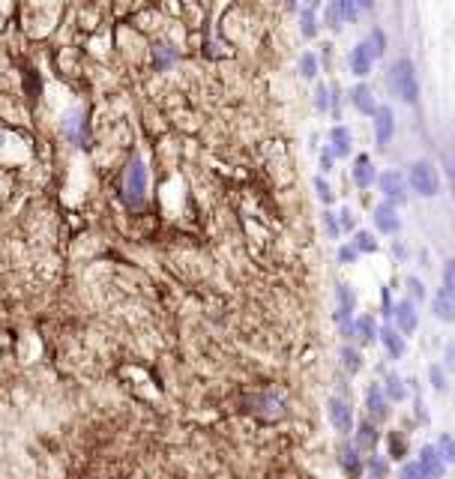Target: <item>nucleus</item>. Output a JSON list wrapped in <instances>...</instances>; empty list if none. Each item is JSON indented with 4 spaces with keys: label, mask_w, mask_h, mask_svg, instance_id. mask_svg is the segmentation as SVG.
<instances>
[{
    "label": "nucleus",
    "mask_w": 455,
    "mask_h": 479,
    "mask_svg": "<svg viewBox=\"0 0 455 479\" xmlns=\"http://www.w3.org/2000/svg\"><path fill=\"white\" fill-rule=\"evenodd\" d=\"M449 177H452V189H455V153H452V159H449Z\"/></svg>",
    "instance_id": "49530a36"
},
{
    "label": "nucleus",
    "mask_w": 455,
    "mask_h": 479,
    "mask_svg": "<svg viewBox=\"0 0 455 479\" xmlns=\"http://www.w3.org/2000/svg\"><path fill=\"white\" fill-rule=\"evenodd\" d=\"M314 108L326 114L330 111V84H318V90H314Z\"/></svg>",
    "instance_id": "473e14b6"
},
{
    "label": "nucleus",
    "mask_w": 455,
    "mask_h": 479,
    "mask_svg": "<svg viewBox=\"0 0 455 479\" xmlns=\"http://www.w3.org/2000/svg\"><path fill=\"white\" fill-rule=\"evenodd\" d=\"M338 360H341V365H345L348 374H360V372H362V350H360V348L341 345V348H338Z\"/></svg>",
    "instance_id": "412c9836"
},
{
    "label": "nucleus",
    "mask_w": 455,
    "mask_h": 479,
    "mask_svg": "<svg viewBox=\"0 0 455 479\" xmlns=\"http://www.w3.org/2000/svg\"><path fill=\"white\" fill-rule=\"evenodd\" d=\"M177 57H180V54H177L171 45H156V48H153V66H156L159 72H165L168 66H174Z\"/></svg>",
    "instance_id": "b1692460"
},
{
    "label": "nucleus",
    "mask_w": 455,
    "mask_h": 479,
    "mask_svg": "<svg viewBox=\"0 0 455 479\" xmlns=\"http://www.w3.org/2000/svg\"><path fill=\"white\" fill-rule=\"evenodd\" d=\"M362 42L369 45V52L374 54V60H377V57H384V52H386V36H384V30H381V28H372V33L365 36Z\"/></svg>",
    "instance_id": "bb28decb"
},
{
    "label": "nucleus",
    "mask_w": 455,
    "mask_h": 479,
    "mask_svg": "<svg viewBox=\"0 0 455 479\" xmlns=\"http://www.w3.org/2000/svg\"><path fill=\"white\" fill-rule=\"evenodd\" d=\"M389 87H393V93L401 99L404 105L420 102V78H416L413 60L401 57V60L393 63V69H389Z\"/></svg>",
    "instance_id": "f257e3e1"
},
{
    "label": "nucleus",
    "mask_w": 455,
    "mask_h": 479,
    "mask_svg": "<svg viewBox=\"0 0 455 479\" xmlns=\"http://www.w3.org/2000/svg\"><path fill=\"white\" fill-rule=\"evenodd\" d=\"M60 129H63V135H66L72 144L84 147V141H87V120L81 114V108H69L66 114H63V120H60Z\"/></svg>",
    "instance_id": "6e6552de"
},
{
    "label": "nucleus",
    "mask_w": 455,
    "mask_h": 479,
    "mask_svg": "<svg viewBox=\"0 0 455 479\" xmlns=\"http://www.w3.org/2000/svg\"><path fill=\"white\" fill-rule=\"evenodd\" d=\"M318 30H321V21H318V16H314V9L306 6V9L300 12V33L306 36V40H314Z\"/></svg>",
    "instance_id": "5701e85b"
},
{
    "label": "nucleus",
    "mask_w": 455,
    "mask_h": 479,
    "mask_svg": "<svg viewBox=\"0 0 455 479\" xmlns=\"http://www.w3.org/2000/svg\"><path fill=\"white\" fill-rule=\"evenodd\" d=\"M428 381H432L437 393H447V365H432L428 369Z\"/></svg>",
    "instance_id": "c756f323"
},
{
    "label": "nucleus",
    "mask_w": 455,
    "mask_h": 479,
    "mask_svg": "<svg viewBox=\"0 0 455 479\" xmlns=\"http://www.w3.org/2000/svg\"><path fill=\"white\" fill-rule=\"evenodd\" d=\"M420 471H422V476L425 479H440L447 473V459L440 456V449H437V444H428V447H422L420 449Z\"/></svg>",
    "instance_id": "39448f33"
},
{
    "label": "nucleus",
    "mask_w": 455,
    "mask_h": 479,
    "mask_svg": "<svg viewBox=\"0 0 455 479\" xmlns=\"http://www.w3.org/2000/svg\"><path fill=\"white\" fill-rule=\"evenodd\" d=\"M324 228H326V234H330V240H338L341 234V225H338V213H333V210H324Z\"/></svg>",
    "instance_id": "7c9ffc66"
},
{
    "label": "nucleus",
    "mask_w": 455,
    "mask_h": 479,
    "mask_svg": "<svg viewBox=\"0 0 455 479\" xmlns=\"http://www.w3.org/2000/svg\"><path fill=\"white\" fill-rule=\"evenodd\" d=\"M318 72H321V60H318V54H314V52H306V54L300 57V75H302L306 81H314V78H318Z\"/></svg>",
    "instance_id": "a878e982"
},
{
    "label": "nucleus",
    "mask_w": 455,
    "mask_h": 479,
    "mask_svg": "<svg viewBox=\"0 0 455 479\" xmlns=\"http://www.w3.org/2000/svg\"><path fill=\"white\" fill-rule=\"evenodd\" d=\"M357 258H360V252H357L353 243H341L338 246V264H353Z\"/></svg>",
    "instance_id": "c9c22d12"
},
{
    "label": "nucleus",
    "mask_w": 455,
    "mask_h": 479,
    "mask_svg": "<svg viewBox=\"0 0 455 479\" xmlns=\"http://www.w3.org/2000/svg\"><path fill=\"white\" fill-rule=\"evenodd\" d=\"M341 6H338V0H330V4H326V12H324V24L330 30H338L341 28Z\"/></svg>",
    "instance_id": "cd10ccee"
},
{
    "label": "nucleus",
    "mask_w": 455,
    "mask_h": 479,
    "mask_svg": "<svg viewBox=\"0 0 455 479\" xmlns=\"http://www.w3.org/2000/svg\"><path fill=\"white\" fill-rule=\"evenodd\" d=\"M384 389H386V398H389V401H396V405H398V401L408 398V386H404V381H401L398 374H393V372L386 374Z\"/></svg>",
    "instance_id": "4be33fe9"
},
{
    "label": "nucleus",
    "mask_w": 455,
    "mask_h": 479,
    "mask_svg": "<svg viewBox=\"0 0 455 479\" xmlns=\"http://www.w3.org/2000/svg\"><path fill=\"white\" fill-rule=\"evenodd\" d=\"M338 464H341V471H345L348 476H357V473L365 471V464H362V456H360L357 444H353V447H345V452L338 456Z\"/></svg>",
    "instance_id": "aec40b11"
},
{
    "label": "nucleus",
    "mask_w": 455,
    "mask_h": 479,
    "mask_svg": "<svg viewBox=\"0 0 455 479\" xmlns=\"http://www.w3.org/2000/svg\"><path fill=\"white\" fill-rule=\"evenodd\" d=\"M377 440H381L377 428H374L369 420H362V422L357 425V434H353V444H357V449H360V452H369V449H374Z\"/></svg>",
    "instance_id": "6ab92c4d"
},
{
    "label": "nucleus",
    "mask_w": 455,
    "mask_h": 479,
    "mask_svg": "<svg viewBox=\"0 0 455 479\" xmlns=\"http://www.w3.org/2000/svg\"><path fill=\"white\" fill-rule=\"evenodd\" d=\"M302 4H306L309 9H321V4H324V0H302Z\"/></svg>",
    "instance_id": "de8ad7c7"
},
{
    "label": "nucleus",
    "mask_w": 455,
    "mask_h": 479,
    "mask_svg": "<svg viewBox=\"0 0 455 479\" xmlns=\"http://www.w3.org/2000/svg\"><path fill=\"white\" fill-rule=\"evenodd\" d=\"M372 123H374V141H377V147H386L389 141H393V135H396V114H393V108H389V105H377Z\"/></svg>",
    "instance_id": "0eeeda50"
},
{
    "label": "nucleus",
    "mask_w": 455,
    "mask_h": 479,
    "mask_svg": "<svg viewBox=\"0 0 455 479\" xmlns=\"http://www.w3.org/2000/svg\"><path fill=\"white\" fill-rule=\"evenodd\" d=\"M372 219H374V225H377V231L381 234H398L401 231V219H398V210H396V204L393 201H381V204L374 207V213H372Z\"/></svg>",
    "instance_id": "423d86ee"
},
{
    "label": "nucleus",
    "mask_w": 455,
    "mask_h": 479,
    "mask_svg": "<svg viewBox=\"0 0 455 479\" xmlns=\"http://www.w3.org/2000/svg\"><path fill=\"white\" fill-rule=\"evenodd\" d=\"M285 6H288L290 12H297V9H300V4H297V0H285Z\"/></svg>",
    "instance_id": "09e8293b"
},
{
    "label": "nucleus",
    "mask_w": 455,
    "mask_h": 479,
    "mask_svg": "<svg viewBox=\"0 0 455 479\" xmlns=\"http://www.w3.org/2000/svg\"><path fill=\"white\" fill-rule=\"evenodd\" d=\"M314 192H318V198L324 201L326 207H330V204H336V192H333V186L326 183L324 177H318V180H314Z\"/></svg>",
    "instance_id": "72a5a7b5"
},
{
    "label": "nucleus",
    "mask_w": 455,
    "mask_h": 479,
    "mask_svg": "<svg viewBox=\"0 0 455 479\" xmlns=\"http://www.w3.org/2000/svg\"><path fill=\"white\" fill-rule=\"evenodd\" d=\"M365 471H369L372 476H386V473H389V464H386V459H381V456H372L369 461H365Z\"/></svg>",
    "instance_id": "f704fd0d"
},
{
    "label": "nucleus",
    "mask_w": 455,
    "mask_h": 479,
    "mask_svg": "<svg viewBox=\"0 0 455 479\" xmlns=\"http://www.w3.org/2000/svg\"><path fill=\"white\" fill-rule=\"evenodd\" d=\"M444 285L455 294V258H449V261L444 264Z\"/></svg>",
    "instance_id": "58836bf2"
},
{
    "label": "nucleus",
    "mask_w": 455,
    "mask_h": 479,
    "mask_svg": "<svg viewBox=\"0 0 455 479\" xmlns=\"http://www.w3.org/2000/svg\"><path fill=\"white\" fill-rule=\"evenodd\" d=\"M360 4H362V9H372V6H374V0H360Z\"/></svg>",
    "instance_id": "8fccbe9b"
},
{
    "label": "nucleus",
    "mask_w": 455,
    "mask_h": 479,
    "mask_svg": "<svg viewBox=\"0 0 455 479\" xmlns=\"http://www.w3.org/2000/svg\"><path fill=\"white\" fill-rule=\"evenodd\" d=\"M437 449H440V456L447 459V464H455V434L444 432L437 437Z\"/></svg>",
    "instance_id": "c85d7f7f"
},
{
    "label": "nucleus",
    "mask_w": 455,
    "mask_h": 479,
    "mask_svg": "<svg viewBox=\"0 0 455 479\" xmlns=\"http://www.w3.org/2000/svg\"><path fill=\"white\" fill-rule=\"evenodd\" d=\"M377 186H381V192L386 201H393L396 207L401 204H408V174H401V171H384V174H377Z\"/></svg>",
    "instance_id": "20e7f679"
},
{
    "label": "nucleus",
    "mask_w": 455,
    "mask_h": 479,
    "mask_svg": "<svg viewBox=\"0 0 455 479\" xmlns=\"http://www.w3.org/2000/svg\"><path fill=\"white\" fill-rule=\"evenodd\" d=\"M408 186L413 189L420 198H435L440 192V177L437 168L428 159H416L408 165Z\"/></svg>",
    "instance_id": "f03ea898"
},
{
    "label": "nucleus",
    "mask_w": 455,
    "mask_h": 479,
    "mask_svg": "<svg viewBox=\"0 0 455 479\" xmlns=\"http://www.w3.org/2000/svg\"><path fill=\"white\" fill-rule=\"evenodd\" d=\"M377 338L384 342L386 354L393 357V360H401V357H404V338H408V336H404L398 326H384V330L377 333Z\"/></svg>",
    "instance_id": "f3484780"
},
{
    "label": "nucleus",
    "mask_w": 455,
    "mask_h": 479,
    "mask_svg": "<svg viewBox=\"0 0 455 479\" xmlns=\"http://www.w3.org/2000/svg\"><path fill=\"white\" fill-rule=\"evenodd\" d=\"M123 192L129 207H141L144 204V195H147V165L144 159H132L129 168H126V177H123Z\"/></svg>",
    "instance_id": "7ed1b4c3"
},
{
    "label": "nucleus",
    "mask_w": 455,
    "mask_h": 479,
    "mask_svg": "<svg viewBox=\"0 0 455 479\" xmlns=\"http://www.w3.org/2000/svg\"><path fill=\"white\" fill-rule=\"evenodd\" d=\"M393 252H396V258H401V261L408 258V249H404V243H396V249H393Z\"/></svg>",
    "instance_id": "a18cd8bd"
},
{
    "label": "nucleus",
    "mask_w": 455,
    "mask_h": 479,
    "mask_svg": "<svg viewBox=\"0 0 455 479\" xmlns=\"http://www.w3.org/2000/svg\"><path fill=\"white\" fill-rule=\"evenodd\" d=\"M365 408H369V413L374 420L389 417V398H386L384 384H369V389H365Z\"/></svg>",
    "instance_id": "9b49d317"
},
{
    "label": "nucleus",
    "mask_w": 455,
    "mask_h": 479,
    "mask_svg": "<svg viewBox=\"0 0 455 479\" xmlns=\"http://www.w3.org/2000/svg\"><path fill=\"white\" fill-rule=\"evenodd\" d=\"M393 449H396V459H404V447H401L398 437H393Z\"/></svg>",
    "instance_id": "c03bdc74"
},
{
    "label": "nucleus",
    "mask_w": 455,
    "mask_h": 479,
    "mask_svg": "<svg viewBox=\"0 0 455 479\" xmlns=\"http://www.w3.org/2000/svg\"><path fill=\"white\" fill-rule=\"evenodd\" d=\"M338 225H341V231H345V234L357 231V219H353L350 210H338Z\"/></svg>",
    "instance_id": "4c0bfd02"
},
{
    "label": "nucleus",
    "mask_w": 455,
    "mask_h": 479,
    "mask_svg": "<svg viewBox=\"0 0 455 479\" xmlns=\"http://www.w3.org/2000/svg\"><path fill=\"white\" fill-rule=\"evenodd\" d=\"M326 417H330L333 428L338 434H350L353 432V413H350V405L345 398H330V405H326Z\"/></svg>",
    "instance_id": "9d476101"
},
{
    "label": "nucleus",
    "mask_w": 455,
    "mask_h": 479,
    "mask_svg": "<svg viewBox=\"0 0 455 479\" xmlns=\"http://www.w3.org/2000/svg\"><path fill=\"white\" fill-rule=\"evenodd\" d=\"M353 246H357L360 255H372V252L381 249V243H377V237L372 231H353Z\"/></svg>",
    "instance_id": "393cba45"
},
{
    "label": "nucleus",
    "mask_w": 455,
    "mask_h": 479,
    "mask_svg": "<svg viewBox=\"0 0 455 479\" xmlns=\"http://www.w3.org/2000/svg\"><path fill=\"white\" fill-rule=\"evenodd\" d=\"M350 102H353V108H357V111H362L365 117H374L377 99H374V93H372L365 84H357V87H353V90H350Z\"/></svg>",
    "instance_id": "a211bd4d"
},
{
    "label": "nucleus",
    "mask_w": 455,
    "mask_h": 479,
    "mask_svg": "<svg viewBox=\"0 0 455 479\" xmlns=\"http://www.w3.org/2000/svg\"><path fill=\"white\" fill-rule=\"evenodd\" d=\"M393 318L398 324V330L404 336H413L416 333V326H420V312H416V300H398L396 302V309H393Z\"/></svg>",
    "instance_id": "1a4fd4ad"
},
{
    "label": "nucleus",
    "mask_w": 455,
    "mask_h": 479,
    "mask_svg": "<svg viewBox=\"0 0 455 479\" xmlns=\"http://www.w3.org/2000/svg\"><path fill=\"white\" fill-rule=\"evenodd\" d=\"M401 476L404 479H413V476H422V471H420V461H408V464H404V468H401Z\"/></svg>",
    "instance_id": "37998d69"
},
{
    "label": "nucleus",
    "mask_w": 455,
    "mask_h": 479,
    "mask_svg": "<svg viewBox=\"0 0 455 479\" xmlns=\"http://www.w3.org/2000/svg\"><path fill=\"white\" fill-rule=\"evenodd\" d=\"M338 6H341V18H345V21H357L360 12H362L360 0H338Z\"/></svg>",
    "instance_id": "2f4dec72"
},
{
    "label": "nucleus",
    "mask_w": 455,
    "mask_h": 479,
    "mask_svg": "<svg viewBox=\"0 0 455 479\" xmlns=\"http://www.w3.org/2000/svg\"><path fill=\"white\" fill-rule=\"evenodd\" d=\"M444 365H447V372L455 374V338L444 348Z\"/></svg>",
    "instance_id": "ea45409f"
},
{
    "label": "nucleus",
    "mask_w": 455,
    "mask_h": 479,
    "mask_svg": "<svg viewBox=\"0 0 455 479\" xmlns=\"http://www.w3.org/2000/svg\"><path fill=\"white\" fill-rule=\"evenodd\" d=\"M350 177H353V183H357V186L362 189V192H365V189H372V186L377 183V171H374V165H372L369 153H360L357 159H353Z\"/></svg>",
    "instance_id": "f8f14e48"
},
{
    "label": "nucleus",
    "mask_w": 455,
    "mask_h": 479,
    "mask_svg": "<svg viewBox=\"0 0 455 479\" xmlns=\"http://www.w3.org/2000/svg\"><path fill=\"white\" fill-rule=\"evenodd\" d=\"M0 144H4V132H0Z\"/></svg>",
    "instance_id": "3c124183"
},
{
    "label": "nucleus",
    "mask_w": 455,
    "mask_h": 479,
    "mask_svg": "<svg viewBox=\"0 0 455 479\" xmlns=\"http://www.w3.org/2000/svg\"><path fill=\"white\" fill-rule=\"evenodd\" d=\"M326 141H330V150H333L336 159L350 156V150H353V135H350V129H348L345 123H336L333 129H330V135H326Z\"/></svg>",
    "instance_id": "ddd939ff"
},
{
    "label": "nucleus",
    "mask_w": 455,
    "mask_h": 479,
    "mask_svg": "<svg viewBox=\"0 0 455 479\" xmlns=\"http://www.w3.org/2000/svg\"><path fill=\"white\" fill-rule=\"evenodd\" d=\"M348 63H350V75L365 78V75H372L374 54L369 52V45H365V42H357V45H353V52H350V57H348Z\"/></svg>",
    "instance_id": "2eb2a0df"
},
{
    "label": "nucleus",
    "mask_w": 455,
    "mask_h": 479,
    "mask_svg": "<svg viewBox=\"0 0 455 479\" xmlns=\"http://www.w3.org/2000/svg\"><path fill=\"white\" fill-rule=\"evenodd\" d=\"M377 333H381V326H377V321L372 318V314H360V318H353V338H357L362 348L374 345Z\"/></svg>",
    "instance_id": "dca6fc26"
},
{
    "label": "nucleus",
    "mask_w": 455,
    "mask_h": 479,
    "mask_svg": "<svg viewBox=\"0 0 455 479\" xmlns=\"http://www.w3.org/2000/svg\"><path fill=\"white\" fill-rule=\"evenodd\" d=\"M408 297H410V300H416V302L425 300V285H422L420 279H416V276H410V279H408Z\"/></svg>",
    "instance_id": "e433bc0d"
},
{
    "label": "nucleus",
    "mask_w": 455,
    "mask_h": 479,
    "mask_svg": "<svg viewBox=\"0 0 455 479\" xmlns=\"http://www.w3.org/2000/svg\"><path fill=\"white\" fill-rule=\"evenodd\" d=\"M333 162H336V156H333V150L326 147L324 153H321V171H324V174H330V171H333Z\"/></svg>",
    "instance_id": "a19ab883"
},
{
    "label": "nucleus",
    "mask_w": 455,
    "mask_h": 479,
    "mask_svg": "<svg viewBox=\"0 0 455 479\" xmlns=\"http://www.w3.org/2000/svg\"><path fill=\"white\" fill-rule=\"evenodd\" d=\"M381 306H384V314H393L396 302H393V294H389V288H384V291H381Z\"/></svg>",
    "instance_id": "79ce46f5"
},
{
    "label": "nucleus",
    "mask_w": 455,
    "mask_h": 479,
    "mask_svg": "<svg viewBox=\"0 0 455 479\" xmlns=\"http://www.w3.org/2000/svg\"><path fill=\"white\" fill-rule=\"evenodd\" d=\"M432 309H435V318L444 321V324H452L455 321V294L449 288H437L435 297H432Z\"/></svg>",
    "instance_id": "4468645a"
}]
</instances>
